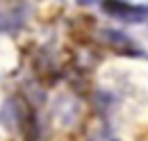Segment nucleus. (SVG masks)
<instances>
[{
  "label": "nucleus",
  "instance_id": "f257e3e1",
  "mask_svg": "<svg viewBox=\"0 0 148 141\" xmlns=\"http://www.w3.org/2000/svg\"><path fill=\"white\" fill-rule=\"evenodd\" d=\"M103 12L110 14V16H116L125 23H139L144 21V16L148 14L146 7H139V5H130L125 0H103L100 2Z\"/></svg>",
  "mask_w": 148,
  "mask_h": 141
},
{
  "label": "nucleus",
  "instance_id": "f03ea898",
  "mask_svg": "<svg viewBox=\"0 0 148 141\" xmlns=\"http://www.w3.org/2000/svg\"><path fill=\"white\" fill-rule=\"evenodd\" d=\"M75 2H77V5H93L96 0H75Z\"/></svg>",
  "mask_w": 148,
  "mask_h": 141
}]
</instances>
